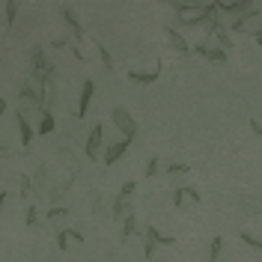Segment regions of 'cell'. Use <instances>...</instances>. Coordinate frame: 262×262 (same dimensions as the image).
Returning a JSON list of instances; mask_svg holds the SVG:
<instances>
[{"mask_svg": "<svg viewBox=\"0 0 262 262\" xmlns=\"http://www.w3.org/2000/svg\"><path fill=\"white\" fill-rule=\"evenodd\" d=\"M24 221H27V229L39 227V221H36V206H27V218H24Z\"/></svg>", "mask_w": 262, "mask_h": 262, "instance_id": "484cf974", "label": "cell"}, {"mask_svg": "<svg viewBox=\"0 0 262 262\" xmlns=\"http://www.w3.org/2000/svg\"><path fill=\"white\" fill-rule=\"evenodd\" d=\"M110 119H113L116 128L122 131V140H128L131 143V140L137 137V122L131 119V113L125 110V107H113V110H110Z\"/></svg>", "mask_w": 262, "mask_h": 262, "instance_id": "7a4b0ae2", "label": "cell"}, {"mask_svg": "<svg viewBox=\"0 0 262 262\" xmlns=\"http://www.w3.org/2000/svg\"><path fill=\"white\" fill-rule=\"evenodd\" d=\"M185 173H191V167H188V164H182V161H176V164H170V167H167V176H185Z\"/></svg>", "mask_w": 262, "mask_h": 262, "instance_id": "44dd1931", "label": "cell"}, {"mask_svg": "<svg viewBox=\"0 0 262 262\" xmlns=\"http://www.w3.org/2000/svg\"><path fill=\"white\" fill-rule=\"evenodd\" d=\"M21 98L30 101L36 110H45V93H42L39 87H33V81H24V84H21Z\"/></svg>", "mask_w": 262, "mask_h": 262, "instance_id": "8992f818", "label": "cell"}, {"mask_svg": "<svg viewBox=\"0 0 262 262\" xmlns=\"http://www.w3.org/2000/svg\"><path fill=\"white\" fill-rule=\"evenodd\" d=\"M158 167H161V161H158V158L152 155V158H149V164H146V179H152V176H158Z\"/></svg>", "mask_w": 262, "mask_h": 262, "instance_id": "cb8c5ba5", "label": "cell"}, {"mask_svg": "<svg viewBox=\"0 0 262 262\" xmlns=\"http://www.w3.org/2000/svg\"><path fill=\"white\" fill-rule=\"evenodd\" d=\"M253 39H262V30H256V33H253Z\"/></svg>", "mask_w": 262, "mask_h": 262, "instance_id": "4dcf8cb0", "label": "cell"}, {"mask_svg": "<svg viewBox=\"0 0 262 262\" xmlns=\"http://www.w3.org/2000/svg\"><path fill=\"white\" fill-rule=\"evenodd\" d=\"M96 96V81L93 78H84V84H81V101H78V119H84L87 116V110H90V101Z\"/></svg>", "mask_w": 262, "mask_h": 262, "instance_id": "277c9868", "label": "cell"}, {"mask_svg": "<svg viewBox=\"0 0 262 262\" xmlns=\"http://www.w3.org/2000/svg\"><path fill=\"white\" fill-rule=\"evenodd\" d=\"M30 69H33V81L39 84V90L42 93H48V84H51V78H54V69L57 66L48 63V57H45V48L42 45H36L30 51Z\"/></svg>", "mask_w": 262, "mask_h": 262, "instance_id": "6da1fadb", "label": "cell"}, {"mask_svg": "<svg viewBox=\"0 0 262 262\" xmlns=\"http://www.w3.org/2000/svg\"><path fill=\"white\" fill-rule=\"evenodd\" d=\"M27 194H30V179H27V176H21V200H24Z\"/></svg>", "mask_w": 262, "mask_h": 262, "instance_id": "f1b7e54d", "label": "cell"}, {"mask_svg": "<svg viewBox=\"0 0 262 262\" xmlns=\"http://www.w3.org/2000/svg\"><path fill=\"white\" fill-rule=\"evenodd\" d=\"M158 238H161V232L152 227V224L143 229V256H146V259H155V247H158Z\"/></svg>", "mask_w": 262, "mask_h": 262, "instance_id": "52a82bcc", "label": "cell"}, {"mask_svg": "<svg viewBox=\"0 0 262 262\" xmlns=\"http://www.w3.org/2000/svg\"><path fill=\"white\" fill-rule=\"evenodd\" d=\"M185 196H191V203H194V206H200V203H203L200 191H196V188H191V185H185Z\"/></svg>", "mask_w": 262, "mask_h": 262, "instance_id": "4316f807", "label": "cell"}, {"mask_svg": "<svg viewBox=\"0 0 262 262\" xmlns=\"http://www.w3.org/2000/svg\"><path fill=\"white\" fill-rule=\"evenodd\" d=\"M182 203H185V185L173 188V206H176V209H182Z\"/></svg>", "mask_w": 262, "mask_h": 262, "instance_id": "d4e9b609", "label": "cell"}, {"mask_svg": "<svg viewBox=\"0 0 262 262\" xmlns=\"http://www.w3.org/2000/svg\"><path fill=\"white\" fill-rule=\"evenodd\" d=\"M250 131H253V134H262V125L256 122V119H250Z\"/></svg>", "mask_w": 262, "mask_h": 262, "instance_id": "f546056e", "label": "cell"}, {"mask_svg": "<svg viewBox=\"0 0 262 262\" xmlns=\"http://www.w3.org/2000/svg\"><path fill=\"white\" fill-rule=\"evenodd\" d=\"M250 9H253V0H238V3L221 6V12H227V15H244V12H250Z\"/></svg>", "mask_w": 262, "mask_h": 262, "instance_id": "9a60e30c", "label": "cell"}, {"mask_svg": "<svg viewBox=\"0 0 262 262\" xmlns=\"http://www.w3.org/2000/svg\"><path fill=\"white\" fill-rule=\"evenodd\" d=\"M128 146H131L128 140H116V143H110V146L104 149V164H107V167H113V164L128 152Z\"/></svg>", "mask_w": 262, "mask_h": 262, "instance_id": "9c48e42d", "label": "cell"}, {"mask_svg": "<svg viewBox=\"0 0 262 262\" xmlns=\"http://www.w3.org/2000/svg\"><path fill=\"white\" fill-rule=\"evenodd\" d=\"M134 191H137V182H125L119 188V196L113 200V221L116 224H119V218L128 215V203H131V196H134Z\"/></svg>", "mask_w": 262, "mask_h": 262, "instance_id": "3957f363", "label": "cell"}, {"mask_svg": "<svg viewBox=\"0 0 262 262\" xmlns=\"http://www.w3.org/2000/svg\"><path fill=\"white\" fill-rule=\"evenodd\" d=\"M15 119H18V134H21V143L27 146V143L33 140V128H30V122H27V116H24V113H18Z\"/></svg>", "mask_w": 262, "mask_h": 262, "instance_id": "2e32d148", "label": "cell"}, {"mask_svg": "<svg viewBox=\"0 0 262 262\" xmlns=\"http://www.w3.org/2000/svg\"><path fill=\"white\" fill-rule=\"evenodd\" d=\"M101 134H104V128L96 122L90 128V137H87V158H93V161H96V155L101 152Z\"/></svg>", "mask_w": 262, "mask_h": 262, "instance_id": "30bf717a", "label": "cell"}, {"mask_svg": "<svg viewBox=\"0 0 262 262\" xmlns=\"http://www.w3.org/2000/svg\"><path fill=\"white\" fill-rule=\"evenodd\" d=\"M164 63L158 60L155 63V72H128V81H134V84H155L158 81V75H161Z\"/></svg>", "mask_w": 262, "mask_h": 262, "instance_id": "8fae6325", "label": "cell"}, {"mask_svg": "<svg viewBox=\"0 0 262 262\" xmlns=\"http://www.w3.org/2000/svg\"><path fill=\"white\" fill-rule=\"evenodd\" d=\"M194 54L206 57L209 63H215V66H224V63H227V51H224V48H212L209 42H200V45H194Z\"/></svg>", "mask_w": 262, "mask_h": 262, "instance_id": "5b68a950", "label": "cell"}, {"mask_svg": "<svg viewBox=\"0 0 262 262\" xmlns=\"http://www.w3.org/2000/svg\"><path fill=\"white\" fill-rule=\"evenodd\" d=\"M96 51H98V57H101V63H104V69L110 72V69H113V57H110V51H107L104 45H96Z\"/></svg>", "mask_w": 262, "mask_h": 262, "instance_id": "603a6c76", "label": "cell"}, {"mask_svg": "<svg viewBox=\"0 0 262 262\" xmlns=\"http://www.w3.org/2000/svg\"><path fill=\"white\" fill-rule=\"evenodd\" d=\"M134 232H137V218H134V215L128 212V215L122 218V229H119V244H125V241H128Z\"/></svg>", "mask_w": 262, "mask_h": 262, "instance_id": "5bb4252c", "label": "cell"}, {"mask_svg": "<svg viewBox=\"0 0 262 262\" xmlns=\"http://www.w3.org/2000/svg\"><path fill=\"white\" fill-rule=\"evenodd\" d=\"M15 12H18V3H6V21H9V24H12Z\"/></svg>", "mask_w": 262, "mask_h": 262, "instance_id": "83f0119b", "label": "cell"}, {"mask_svg": "<svg viewBox=\"0 0 262 262\" xmlns=\"http://www.w3.org/2000/svg\"><path fill=\"white\" fill-rule=\"evenodd\" d=\"M247 18H256V6H253V9H250V12H244V15H238V18H235V21H232V24H229V30H244V24H247Z\"/></svg>", "mask_w": 262, "mask_h": 262, "instance_id": "d6986e66", "label": "cell"}, {"mask_svg": "<svg viewBox=\"0 0 262 262\" xmlns=\"http://www.w3.org/2000/svg\"><path fill=\"white\" fill-rule=\"evenodd\" d=\"M256 42H259V45H262V39H256Z\"/></svg>", "mask_w": 262, "mask_h": 262, "instance_id": "1f68e13d", "label": "cell"}, {"mask_svg": "<svg viewBox=\"0 0 262 262\" xmlns=\"http://www.w3.org/2000/svg\"><path fill=\"white\" fill-rule=\"evenodd\" d=\"M54 131V116L51 110H42V122H39V134H51Z\"/></svg>", "mask_w": 262, "mask_h": 262, "instance_id": "ffe728a7", "label": "cell"}, {"mask_svg": "<svg viewBox=\"0 0 262 262\" xmlns=\"http://www.w3.org/2000/svg\"><path fill=\"white\" fill-rule=\"evenodd\" d=\"M66 215H72V212L63 209V206H51V209H48V221H63Z\"/></svg>", "mask_w": 262, "mask_h": 262, "instance_id": "7402d4cb", "label": "cell"}, {"mask_svg": "<svg viewBox=\"0 0 262 262\" xmlns=\"http://www.w3.org/2000/svg\"><path fill=\"white\" fill-rule=\"evenodd\" d=\"M60 12H63V18H66V27L72 30V36H75V42L81 45V42H84V27H81V21H78L75 9H72V6H63Z\"/></svg>", "mask_w": 262, "mask_h": 262, "instance_id": "ba28073f", "label": "cell"}, {"mask_svg": "<svg viewBox=\"0 0 262 262\" xmlns=\"http://www.w3.org/2000/svg\"><path fill=\"white\" fill-rule=\"evenodd\" d=\"M224 238L221 235H215V241H212V247H209V262H221V253H224Z\"/></svg>", "mask_w": 262, "mask_h": 262, "instance_id": "e0dca14e", "label": "cell"}, {"mask_svg": "<svg viewBox=\"0 0 262 262\" xmlns=\"http://www.w3.org/2000/svg\"><path fill=\"white\" fill-rule=\"evenodd\" d=\"M69 238L78 241V244L84 241V235H81L78 229H60V232H57V247H60V250H69Z\"/></svg>", "mask_w": 262, "mask_h": 262, "instance_id": "4fadbf2b", "label": "cell"}, {"mask_svg": "<svg viewBox=\"0 0 262 262\" xmlns=\"http://www.w3.org/2000/svg\"><path fill=\"white\" fill-rule=\"evenodd\" d=\"M209 39H218V42H221V48H224V51H229V48H232V39H229V33L224 30V24H221V27H218V30L212 33V36H209Z\"/></svg>", "mask_w": 262, "mask_h": 262, "instance_id": "ac0fdd59", "label": "cell"}, {"mask_svg": "<svg viewBox=\"0 0 262 262\" xmlns=\"http://www.w3.org/2000/svg\"><path fill=\"white\" fill-rule=\"evenodd\" d=\"M164 36H167V39L173 42V48H176L179 54H191V51H194V48H191V45H188V42H185V39H182L179 33L173 30V27H167V24H164Z\"/></svg>", "mask_w": 262, "mask_h": 262, "instance_id": "7c38bea8", "label": "cell"}]
</instances>
